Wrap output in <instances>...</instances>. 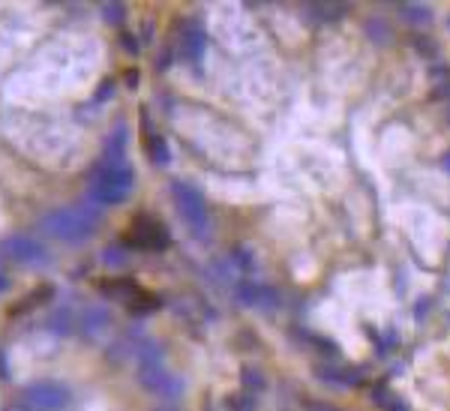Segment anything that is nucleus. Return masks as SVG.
Masks as SVG:
<instances>
[{
	"label": "nucleus",
	"mask_w": 450,
	"mask_h": 411,
	"mask_svg": "<svg viewBox=\"0 0 450 411\" xmlns=\"http://www.w3.org/2000/svg\"><path fill=\"white\" fill-rule=\"evenodd\" d=\"M309 411H337V408L324 406V402H309Z\"/></svg>",
	"instance_id": "nucleus-5"
},
{
	"label": "nucleus",
	"mask_w": 450,
	"mask_h": 411,
	"mask_svg": "<svg viewBox=\"0 0 450 411\" xmlns=\"http://www.w3.org/2000/svg\"><path fill=\"white\" fill-rule=\"evenodd\" d=\"M366 30H370V36L375 39V43H390V39H394V36H390V27H387V24H381V21H366Z\"/></svg>",
	"instance_id": "nucleus-2"
},
{
	"label": "nucleus",
	"mask_w": 450,
	"mask_h": 411,
	"mask_svg": "<svg viewBox=\"0 0 450 411\" xmlns=\"http://www.w3.org/2000/svg\"><path fill=\"white\" fill-rule=\"evenodd\" d=\"M445 168H447V175H450V153H447V159H445Z\"/></svg>",
	"instance_id": "nucleus-7"
},
{
	"label": "nucleus",
	"mask_w": 450,
	"mask_h": 411,
	"mask_svg": "<svg viewBox=\"0 0 450 411\" xmlns=\"http://www.w3.org/2000/svg\"><path fill=\"white\" fill-rule=\"evenodd\" d=\"M414 48L420 52L423 57H436L438 54V45L432 43V39H427V36H414Z\"/></svg>",
	"instance_id": "nucleus-3"
},
{
	"label": "nucleus",
	"mask_w": 450,
	"mask_h": 411,
	"mask_svg": "<svg viewBox=\"0 0 450 411\" xmlns=\"http://www.w3.org/2000/svg\"><path fill=\"white\" fill-rule=\"evenodd\" d=\"M399 12H403L412 24H427V21H432V10H429L427 3H403V6H399Z\"/></svg>",
	"instance_id": "nucleus-1"
},
{
	"label": "nucleus",
	"mask_w": 450,
	"mask_h": 411,
	"mask_svg": "<svg viewBox=\"0 0 450 411\" xmlns=\"http://www.w3.org/2000/svg\"><path fill=\"white\" fill-rule=\"evenodd\" d=\"M375 402H379V406H384V408H390L396 399L390 397V390L384 388V384H379V388H375Z\"/></svg>",
	"instance_id": "nucleus-4"
},
{
	"label": "nucleus",
	"mask_w": 450,
	"mask_h": 411,
	"mask_svg": "<svg viewBox=\"0 0 450 411\" xmlns=\"http://www.w3.org/2000/svg\"><path fill=\"white\" fill-rule=\"evenodd\" d=\"M387 411H408V406H405V402H399V399H396V402H394V406H390Z\"/></svg>",
	"instance_id": "nucleus-6"
}]
</instances>
